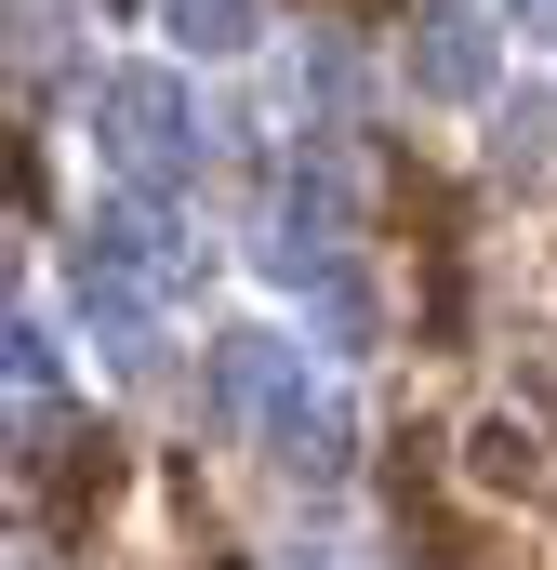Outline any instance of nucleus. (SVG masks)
<instances>
[{
	"label": "nucleus",
	"instance_id": "nucleus-1",
	"mask_svg": "<svg viewBox=\"0 0 557 570\" xmlns=\"http://www.w3.org/2000/svg\"><path fill=\"white\" fill-rule=\"evenodd\" d=\"M80 134L107 159L120 199H186L213 173V120H199V80L186 67H94L80 80Z\"/></svg>",
	"mask_w": 557,
	"mask_h": 570
},
{
	"label": "nucleus",
	"instance_id": "nucleus-2",
	"mask_svg": "<svg viewBox=\"0 0 557 570\" xmlns=\"http://www.w3.org/2000/svg\"><path fill=\"white\" fill-rule=\"evenodd\" d=\"M399 67H412L424 107H505V94H491V80H505V27H491V0H412Z\"/></svg>",
	"mask_w": 557,
	"mask_h": 570
},
{
	"label": "nucleus",
	"instance_id": "nucleus-3",
	"mask_svg": "<svg viewBox=\"0 0 557 570\" xmlns=\"http://www.w3.org/2000/svg\"><path fill=\"white\" fill-rule=\"evenodd\" d=\"M67 266H94V279H134V292H159V305H173V279H186L199 253H186V226H173V199H120V186H107V199L80 213V239H67Z\"/></svg>",
	"mask_w": 557,
	"mask_h": 570
},
{
	"label": "nucleus",
	"instance_id": "nucleus-4",
	"mask_svg": "<svg viewBox=\"0 0 557 570\" xmlns=\"http://www.w3.org/2000/svg\"><path fill=\"white\" fill-rule=\"evenodd\" d=\"M253 451H266L278 478H305V491H332L345 464H359V412H345V385H319V372H292L266 412H253Z\"/></svg>",
	"mask_w": 557,
	"mask_h": 570
},
{
	"label": "nucleus",
	"instance_id": "nucleus-5",
	"mask_svg": "<svg viewBox=\"0 0 557 570\" xmlns=\"http://www.w3.org/2000/svg\"><path fill=\"white\" fill-rule=\"evenodd\" d=\"M278 239H305V253H345L359 239V159H345L332 120H305L292 173H278Z\"/></svg>",
	"mask_w": 557,
	"mask_h": 570
},
{
	"label": "nucleus",
	"instance_id": "nucleus-6",
	"mask_svg": "<svg viewBox=\"0 0 557 570\" xmlns=\"http://www.w3.org/2000/svg\"><path fill=\"white\" fill-rule=\"evenodd\" d=\"M292 372H305V345L266 332V318H240V332H213V345H199V385H213V412H226V425H253Z\"/></svg>",
	"mask_w": 557,
	"mask_h": 570
},
{
	"label": "nucleus",
	"instance_id": "nucleus-7",
	"mask_svg": "<svg viewBox=\"0 0 557 570\" xmlns=\"http://www.w3.org/2000/svg\"><path fill=\"white\" fill-rule=\"evenodd\" d=\"M67 305H80V332L120 358V372H159V292L134 279H94V266H67Z\"/></svg>",
	"mask_w": 557,
	"mask_h": 570
},
{
	"label": "nucleus",
	"instance_id": "nucleus-8",
	"mask_svg": "<svg viewBox=\"0 0 557 570\" xmlns=\"http://www.w3.org/2000/svg\"><path fill=\"white\" fill-rule=\"evenodd\" d=\"M159 40H173V67H226L266 40V0H159Z\"/></svg>",
	"mask_w": 557,
	"mask_h": 570
},
{
	"label": "nucleus",
	"instance_id": "nucleus-9",
	"mask_svg": "<svg viewBox=\"0 0 557 570\" xmlns=\"http://www.w3.org/2000/svg\"><path fill=\"white\" fill-rule=\"evenodd\" d=\"M491 173H505V186H545V173H557V94H545V80L491 107Z\"/></svg>",
	"mask_w": 557,
	"mask_h": 570
},
{
	"label": "nucleus",
	"instance_id": "nucleus-10",
	"mask_svg": "<svg viewBox=\"0 0 557 570\" xmlns=\"http://www.w3.org/2000/svg\"><path fill=\"white\" fill-rule=\"evenodd\" d=\"M53 385H67V345H53V318H40V305H13V399L40 412Z\"/></svg>",
	"mask_w": 557,
	"mask_h": 570
},
{
	"label": "nucleus",
	"instance_id": "nucleus-11",
	"mask_svg": "<svg viewBox=\"0 0 557 570\" xmlns=\"http://www.w3.org/2000/svg\"><path fill=\"white\" fill-rule=\"evenodd\" d=\"M305 305H319V332H332V358H359V345H372V292L345 279V266H319V279H305Z\"/></svg>",
	"mask_w": 557,
	"mask_h": 570
},
{
	"label": "nucleus",
	"instance_id": "nucleus-12",
	"mask_svg": "<svg viewBox=\"0 0 557 570\" xmlns=\"http://www.w3.org/2000/svg\"><path fill=\"white\" fill-rule=\"evenodd\" d=\"M292 570H345V558H332V544H305V558H292Z\"/></svg>",
	"mask_w": 557,
	"mask_h": 570
},
{
	"label": "nucleus",
	"instance_id": "nucleus-13",
	"mask_svg": "<svg viewBox=\"0 0 557 570\" xmlns=\"http://www.w3.org/2000/svg\"><path fill=\"white\" fill-rule=\"evenodd\" d=\"M518 13H531V27H557V0H518Z\"/></svg>",
	"mask_w": 557,
	"mask_h": 570
},
{
	"label": "nucleus",
	"instance_id": "nucleus-14",
	"mask_svg": "<svg viewBox=\"0 0 557 570\" xmlns=\"http://www.w3.org/2000/svg\"><path fill=\"white\" fill-rule=\"evenodd\" d=\"M107 13H146V0H107Z\"/></svg>",
	"mask_w": 557,
	"mask_h": 570
}]
</instances>
